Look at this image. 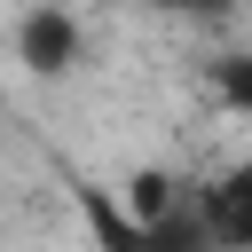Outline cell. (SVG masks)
Here are the masks:
<instances>
[{
  "label": "cell",
  "mask_w": 252,
  "mask_h": 252,
  "mask_svg": "<svg viewBox=\"0 0 252 252\" xmlns=\"http://www.w3.org/2000/svg\"><path fill=\"white\" fill-rule=\"evenodd\" d=\"M71 205H79V220H87V244H94V252H205V236H197L189 205H181L173 220L142 228V220L118 205V189H110V181H87V173H71Z\"/></svg>",
  "instance_id": "obj_1"
},
{
  "label": "cell",
  "mask_w": 252,
  "mask_h": 252,
  "mask_svg": "<svg viewBox=\"0 0 252 252\" xmlns=\"http://www.w3.org/2000/svg\"><path fill=\"white\" fill-rule=\"evenodd\" d=\"M8 55H16L32 79H71V71L87 63V24H79V8L32 0V8L16 16V32H8Z\"/></svg>",
  "instance_id": "obj_2"
},
{
  "label": "cell",
  "mask_w": 252,
  "mask_h": 252,
  "mask_svg": "<svg viewBox=\"0 0 252 252\" xmlns=\"http://www.w3.org/2000/svg\"><path fill=\"white\" fill-rule=\"evenodd\" d=\"M189 220H197L205 252H252V150L228 158V165L189 197Z\"/></svg>",
  "instance_id": "obj_3"
},
{
  "label": "cell",
  "mask_w": 252,
  "mask_h": 252,
  "mask_svg": "<svg viewBox=\"0 0 252 252\" xmlns=\"http://www.w3.org/2000/svg\"><path fill=\"white\" fill-rule=\"evenodd\" d=\"M213 102H220L228 118H244V126H252V47L213 55Z\"/></svg>",
  "instance_id": "obj_4"
},
{
  "label": "cell",
  "mask_w": 252,
  "mask_h": 252,
  "mask_svg": "<svg viewBox=\"0 0 252 252\" xmlns=\"http://www.w3.org/2000/svg\"><path fill=\"white\" fill-rule=\"evenodd\" d=\"M142 8H158V16H189V24H220L236 0H142Z\"/></svg>",
  "instance_id": "obj_5"
}]
</instances>
